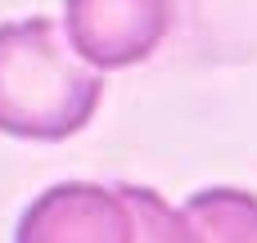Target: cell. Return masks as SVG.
Instances as JSON below:
<instances>
[{
  "instance_id": "obj_1",
  "label": "cell",
  "mask_w": 257,
  "mask_h": 243,
  "mask_svg": "<svg viewBox=\"0 0 257 243\" xmlns=\"http://www.w3.org/2000/svg\"><path fill=\"white\" fill-rule=\"evenodd\" d=\"M104 99V77L50 18L0 23V131L14 140H68Z\"/></svg>"
},
{
  "instance_id": "obj_2",
  "label": "cell",
  "mask_w": 257,
  "mask_h": 243,
  "mask_svg": "<svg viewBox=\"0 0 257 243\" xmlns=\"http://www.w3.org/2000/svg\"><path fill=\"white\" fill-rule=\"evenodd\" d=\"M14 243H136V212L122 185L63 180L32 198Z\"/></svg>"
},
{
  "instance_id": "obj_3",
  "label": "cell",
  "mask_w": 257,
  "mask_h": 243,
  "mask_svg": "<svg viewBox=\"0 0 257 243\" xmlns=\"http://www.w3.org/2000/svg\"><path fill=\"white\" fill-rule=\"evenodd\" d=\"M172 27L167 0H63V32L72 50L99 72L145 63Z\"/></svg>"
},
{
  "instance_id": "obj_4",
  "label": "cell",
  "mask_w": 257,
  "mask_h": 243,
  "mask_svg": "<svg viewBox=\"0 0 257 243\" xmlns=\"http://www.w3.org/2000/svg\"><path fill=\"white\" fill-rule=\"evenodd\" d=\"M185 212L203 243H257V198L244 189H199Z\"/></svg>"
},
{
  "instance_id": "obj_5",
  "label": "cell",
  "mask_w": 257,
  "mask_h": 243,
  "mask_svg": "<svg viewBox=\"0 0 257 243\" xmlns=\"http://www.w3.org/2000/svg\"><path fill=\"white\" fill-rule=\"evenodd\" d=\"M122 194L136 212V243H203L185 207L176 212L163 194H154L145 185H122Z\"/></svg>"
}]
</instances>
